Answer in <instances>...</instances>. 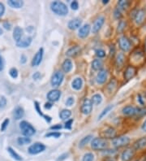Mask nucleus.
I'll use <instances>...</instances> for the list:
<instances>
[{
	"label": "nucleus",
	"mask_w": 146,
	"mask_h": 161,
	"mask_svg": "<svg viewBox=\"0 0 146 161\" xmlns=\"http://www.w3.org/2000/svg\"><path fill=\"white\" fill-rule=\"evenodd\" d=\"M50 9L53 12L58 16H64L68 13V8L67 5L60 1H55L50 4Z\"/></svg>",
	"instance_id": "1"
},
{
	"label": "nucleus",
	"mask_w": 146,
	"mask_h": 161,
	"mask_svg": "<svg viewBox=\"0 0 146 161\" xmlns=\"http://www.w3.org/2000/svg\"><path fill=\"white\" fill-rule=\"evenodd\" d=\"M91 147L96 151H101L108 147V143L106 138H95L92 140Z\"/></svg>",
	"instance_id": "2"
},
{
	"label": "nucleus",
	"mask_w": 146,
	"mask_h": 161,
	"mask_svg": "<svg viewBox=\"0 0 146 161\" xmlns=\"http://www.w3.org/2000/svg\"><path fill=\"white\" fill-rule=\"evenodd\" d=\"M20 128L23 134L25 135L26 137L33 136L34 133H35V132H36V130H35L34 126H33L30 123H28V122L25 121H23L20 122Z\"/></svg>",
	"instance_id": "3"
},
{
	"label": "nucleus",
	"mask_w": 146,
	"mask_h": 161,
	"mask_svg": "<svg viewBox=\"0 0 146 161\" xmlns=\"http://www.w3.org/2000/svg\"><path fill=\"white\" fill-rule=\"evenodd\" d=\"M130 143V138L128 136H119L115 137L112 139L113 146L116 148H120L128 146Z\"/></svg>",
	"instance_id": "4"
},
{
	"label": "nucleus",
	"mask_w": 146,
	"mask_h": 161,
	"mask_svg": "<svg viewBox=\"0 0 146 161\" xmlns=\"http://www.w3.org/2000/svg\"><path fill=\"white\" fill-rule=\"evenodd\" d=\"M64 78V74L61 71H57L55 72V74L52 76L51 80H50V83H51L52 87L54 88H58V86H60V85L63 82Z\"/></svg>",
	"instance_id": "5"
},
{
	"label": "nucleus",
	"mask_w": 146,
	"mask_h": 161,
	"mask_svg": "<svg viewBox=\"0 0 146 161\" xmlns=\"http://www.w3.org/2000/svg\"><path fill=\"white\" fill-rule=\"evenodd\" d=\"M119 48L123 52H128L131 48V42L129 40V38L126 36H121L119 38Z\"/></svg>",
	"instance_id": "6"
},
{
	"label": "nucleus",
	"mask_w": 146,
	"mask_h": 161,
	"mask_svg": "<svg viewBox=\"0 0 146 161\" xmlns=\"http://www.w3.org/2000/svg\"><path fill=\"white\" fill-rule=\"evenodd\" d=\"M45 150H46V146L41 143H34L33 145H31L28 149V153L31 155H37V154L44 151Z\"/></svg>",
	"instance_id": "7"
},
{
	"label": "nucleus",
	"mask_w": 146,
	"mask_h": 161,
	"mask_svg": "<svg viewBox=\"0 0 146 161\" xmlns=\"http://www.w3.org/2000/svg\"><path fill=\"white\" fill-rule=\"evenodd\" d=\"M81 112L84 115H88L93 111V102L89 99H85L81 106Z\"/></svg>",
	"instance_id": "8"
},
{
	"label": "nucleus",
	"mask_w": 146,
	"mask_h": 161,
	"mask_svg": "<svg viewBox=\"0 0 146 161\" xmlns=\"http://www.w3.org/2000/svg\"><path fill=\"white\" fill-rule=\"evenodd\" d=\"M135 150L133 148L125 149L121 154L122 161H130L135 155Z\"/></svg>",
	"instance_id": "9"
},
{
	"label": "nucleus",
	"mask_w": 146,
	"mask_h": 161,
	"mask_svg": "<svg viewBox=\"0 0 146 161\" xmlns=\"http://www.w3.org/2000/svg\"><path fill=\"white\" fill-rule=\"evenodd\" d=\"M137 74V68H135L134 66L129 65L127 67V68L125 69L124 73H123V77L124 79L126 80H131V78H133Z\"/></svg>",
	"instance_id": "10"
},
{
	"label": "nucleus",
	"mask_w": 146,
	"mask_h": 161,
	"mask_svg": "<svg viewBox=\"0 0 146 161\" xmlns=\"http://www.w3.org/2000/svg\"><path fill=\"white\" fill-rule=\"evenodd\" d=\"M137 108H135L131 105L125 106L122 109V113L126 116H136Z\"/></svg>",
	"instance_id": "11"
},
{
	"label": "nucleus",
	"mask_w": 146,
	"mask_h": 161,
	"mask_svg": "<svg viewBox=\"0 0 146 161\" xmlns=\"http://www.w3.org/2000/svg\"><path fill=\"white\" fill-rule=\"evenodd\" d=\"M60 97L61 91L57 90V89H54V90H50L47 94V99L50 102H56V101H58V99H60Z\"/></svg>",
	"instance_id": "12"
},
{
	"label": "nucleus",
	"mask_w": 146,
	"mask_h": 161,
	"mask_svg": "<svg viewBox=\"0 0 146 161\" xmlns=\"http://www.w3.org/2000/svg\"><path fill=\"white\" fill-rule=\"evenodd\" d=\"M104 22H105V18L103 16H99L98 18L95 20L94 24L93 25V29H92V32L93 34H97L99 32V30L101 29V28L102 27Z\"/></svg>",
	"instance_id": "13"
},
{
	"label": "nucleus",
	"mask_w": 146,
	"mask_h": 161,
	"mask_svg": "<svg viewBox=\"0 0 146 161\" xmlns=\"http://www.w3.org/2000/svg\"><path fill=\"white\" fill-rule=\"evenodd\" d=\"M43 53H44L43 48H40L38 50V51L35 54L34 59H33V61H32V65L34 67H36V66H38L41 64L43 58Z\"/></svg>",
	"instance_id": "14"
},
{
	"label": "nucleus",
	"mask_w": 146,
	"mask_h": 161,
	"mask_svg": "<svg viewBox=\"0 0 146 161\" xmlns=\"http://www.w3.org/2000/svg\"><path fill=\"white\" fill-rule=\"evenodd\" d=\"M145 9H139L137 10L136 16L134 17V20L136 22L137 25H141L145 20Z\"/></svg>",
	"instance_id": "15"
},
{
	"label": "nucleus",
	"mask_w": 146,
	"mask_h": 161,
	"mask_svg": "<svg viewBox=\"0 0 146 161\" xmlns=\"http://www.w3.org/2000/svg\"><path fill=\"white\" fill-rule=\"evenodd\" d=\"M32 41H33V38L31 37H22L20 40L16 42V46L18 47H20V48H26V47H28L32 43Z\"/></svg>",
	"instance_id": "16"
},
{
	"label": "nucleus",
	"mask_w": 146,
	"mask_h": 161,
	"mask_svg": "<svg viewBox=\"0 0 146 161\" xmlns=\"http://www.w3.org/2000/svg\"><path fill=\"white\" fill-rule=\"evenodd\" d=\"M146 146V137H142L138 140H137L132 145V148L135 151H139L141 149L145 148Z\"/></svg>",
	"instance_id": "17"
},
{
	"label": "nucleus",
	"mask_w": 146,
	"mask_h": 161,
	"mask_svg": "<svg viewBox=\"0 0 146 161\" xmlns=\"http://www.w3.org/2000/svg\"><path fill=\"white\" fill-rule=\"evenodd\" d=\"M125 63V56L123 53H119L115 59V66L118 70H121L123 68Z\"/></svg>",
	"instance_id": "18"
},
{
	"label": "nucleus",
	"mask_w": 146,
	"mask_h": 161,
	"mask_svg": "<svg viewBox=\"0 0 146 161\" xmlns=\"http://www.w3.org/2000/svg\"><path fill=\"white\" fill-rule=\"evenodd\" d=\"M81 24H82V21L80 19H73L68 22L67 27L71 30H76L77 29H79L80 27H81Z\"/></svg>",
	"instance_id": "19"
},
{
	"label": "nucleus",
	"mask_w": 146,
	"mask_h": 161,
	"mask_svg": "<svg viewBox=\"0 0 146 161\" xmlns=\"http://www.w3.org/2000/svg\"><path fill=\"white\" fill-rule=\"evenodd\" d=\"M90 25L88 24L84 25L80 28L79 31H78V36L81 38H85L88 35L89 32H90Z\"/></svg>",
	"instance_id": "20"
},
{
	"label": "nucleus",
	"mask_w": 146,
	"mask_h": 161,
	"mask_svg": "<svg viewBox=\"0 0 146 161\" xmlns=\"http://www.w3.org/2000/svg\"><path fill=\"white\" fill-rule=\"evenodd\" d=\"M107 78H108V73H107V70L105 69H102L99 71V72L97 73V82L98 84H103L106 82V80H107Z\"/></svg>",
	"instance_id": "21"
},
{
	"label": "nucleus",
	"mask_w": 146,
	"mask_h": 161,
	"mask_svg": "<svg viewBox=\"0 0 146 161\" xmlns=\"http://www.w3.org/2000/svg\"><path fill=\"white\" fill-rule=\"evenodd\" d=\"M80 50H81V49L79 46H74L67 50L66 52V55L69 57H75V56H77L79 55L80 53Z\"/></svg>",
	"instance_id": "22"
},
{
	"label": "nucleus",
	"mask_w": 146,
	"mask_h": 161,
	"mask_svg": "<svg viewBox=\"0 0 146 161\" xmlns=\"http://www.w3.org/2000/svg\"><path fill=\"white\" fill-rule=\"evenodd\" d=\"M103 136L104 138L113 139L116 137V130L112 127H108L107 129H106V130H104Z\"/></svg>",
	"instance_id": "23"
},
{
	"label": "nucleus",
	"mask_w": 146,
	"mask_h": 161,
	"mask_svg": "<svg viewBox=\"0 0 146 161\" xmlns=\"http://www.w3.org/2000/svg\"><path fill=\"white\" fill-rule=\"evenodd\" d=\"M22 35H23V29L19 26H16L13 30V38L14 40L17 42L22 38Z\"/></svg>",
	"instance_id": "24"
},
{
	"label": "nucleus",
	"mask_w": 146,
	"mask_h": 161,
	"mask_svg": "<svg viewBox=\"0 0 146 161\" xmlns=\"http://www.w3.org/2000/svg\"><path fill=\"white\" fill-rule=\"evenodd\" d=\"M62 68H63V70H64V72H69L72 69V60L69 59H65L63 63V64H62Z\"/></svg>",
	"instance_id": "25"
},
{
	"label": "nucleus",
	"mask_w": 146,
	"mask_h": 161,
	"mask_svg": "<svg viewBox=\"0 0 146 161\" xmlns=\"http://www.w3.org/2000/svg\"><path fill=\"white\" fill-rule=\"evenodd\" d=\"M83 86V80L80 78H76L73 80L72 83V86L74 90H79L81 89Z\"/></svg>",
	"instance_id": "26"
},
{
	"label": "nucleus",
	"mask_w": 146,
	"mask_h": 161,
	"mask_svg": "<svg viewBox=\"0 0 146 161\" xmlns=\"http://www.w3.org/2000/svg\"><path fill=\"white\" fill-rule=\"evenodd\" d=\"M7 3L13 8H20L24 5V2L20 0H9L7 1Z\"/></svg>",
	"instance_id": "27"
},
{
	"label": "nucleus",
	"mask_w": 146,
	"mask_h": 161,
	"mask_svg": "<svg viewBox=\"0 0 146 161\" xmlns=\"http://www.w3.org/2000/svg\"><path fill=\"white\" fill-rule=\"evenodd\" d=\"M24 115V109L22 108L21 107H17L14 110V117L16 120H20L21 119Z\"/></svg>",
	"instance_id": "28"
},
{
	"label": "nucleus",
	"mask_w": 146,
	"mask_h": 161,
	"mask_svg": "<svg viewBox=\"0 0 146 161\" xmlns=\"http://www.w3.org/2000/svg\"><path fill=\"white\" fill-rule=\"evenodd\" d=\"M101 68H102V62L101 59H94L92 62V68L95 71L100 70Z\"/></svg>",
	"instance_id": "29"
},
{
	"label": "nucleus",
	"mask_w": 146,
	"mask_h": 161,
	"mask_svg": "<svg viewBox=\"0 0 146 161\" xmlns=\"http://www.w3.org/2000/svg\"><path fill=\"white\" fill-rule=\"evenodd\" d=\"M71 115H72V112L68 109H64L62 110L59 113V117L62 119V120H67L68 118L70 117Z\"/></svg>",
	"instance_id": "30"
},
{
	"label": "nucleus",
	"mask_w": 146,
	"mask_h": 161,
	"mask_svg": "<svg viewBox=\"0 0 146 161\" xmlns=\"http://www.w3.org/2000/svg\"><path fill=\"white\" fill-rule=\"evenodd\" d=\"M130 5V3L128 1H124V0H120L118 2V8L120 11L121 10L128 9V7Z\"/></svg>",
	"instance_id": "31"
},
{
	"label": "nucleus",
	"mask_w": 146,
	"mask_h": 161,
	"mask_svg": "<svg viewBox=\"0 0 146 161\" xmlns=\"http://www.w3.org/2000/svg\"><path fill=\"white\" fill-rule=\"evenodd\" d=\"M92 102H93V104H94V105H98V104H100L101 101H102V97L101 94H94L93 96L92 97Z\"/></svg>",
	"instance_id": "32"
},
{
	"label": "nucleus",
	"mask_w": 146,
	"mask_h": 161,
	"mask_svg": "<svg viewBox=\"0 0 146 161\" xmlns=\"http://www.w3.org/2000/svg\"><path fill=\"white\" fill-rule=\"evenodd\" d=\"M7 151H8V152L10 153L11 156H12L13 159H15V160H17V161L22 160V158L20 156V155H18V154L15 152V151H14L12 147H8V148H7Z\"/></svg>",
	"instance_id": "33"
},
{
	"label": "nucleus",
	"mask_w": 146,
	"mask_h": 161,
	"mask_svg": "<svg viewBox=\"0 0 146 161\" xmlns=\"http://www.w3.org/2000/svg\"><path fill=\"white\" fill-rule=\"evenodd\" d=\"M17 143L19 145H26L31 143V139L28 137H20V138H18Z\"/></svg>",
	"instance_id": "34"
},
{
	"label": "nucleus",
	"mask_w": 146,
	"mask_h": 161,
	"mask_svg": "<svg viewBox=\"0 0 146 161\" xmlns=\"http://www.w3.org/2000/svg\"><path fill=\"white\" fill-rule=\"evenodd\" d=\"M91 138H92V135H88V136L83 138L82 139L80 140V143H79L80 147H84L85 145H87V144L88 143V142L91 140Z\"/></svg>",
	"instance_id": "35"
},
{
	"label": "nucleus",
	"mask_w": 146,
	"mask_h": 161,
	"mask_svg": "<svg viewBox=\"0 0 146 161\" xmlns=\"http://www.w3.org/2000/svg\"><path fill=\"white\" fill-rule=\"evenodd\" d=\"M112 108H113V105H109V106H107V107H106V108L103 109V111L101 112L100 116H98V121L101 120V119H102V118H103L104 116H106V115H107V113H108V112H109Z\"/></svg>",
	"instance_id": "36"
},
{
	"label": "nucleus",
	"mask_w": 146,
	"mask_h": 161,
	"mask_svg": "<svg viewBox=\"0 0 146 161\" xmlns=\"http://www.w3.org/2000/svg\"><path fill=\"white\" fill-rule=\"evenodd\" d=\"M94 160V155L91 152H88L85 154V155L83 156L82 161H93Z\"/></svg>",
	"instance_id": "37"
},
{
	"label": "nucleus",
	"mask_w": 146,
	"mask_h": 161,
	"mask_svg": "<svg viewBox=\"0 0 146 161\" xmlns=\"http://www.w3.org/2000/svg\"><path fill=\"white\" fill-rule=\"evenodd\" d=\"M126 25H127V23L124 21V20H120L118 25V28H117V31L119 33H123L124 31L125 28H126Z\"/></svg>",
	"instance_id": "38"
},
{
	"label": "nucleus",
	"mask_w": 146,
	"mask_h": 161,
	"mask_svg": "<svg viewBox=\"0 0 146 161\" xmlns=\"http://www.w3.org/2000/svg\"><path fill=\"white\" fill-rule=\"evenodd\" d=\"M9 74L12 78L15 79V78H16L18 77V70H17L15 68H11L9 71Z\"/></svg>",
	"instance_id": "39"
},
{
	"label": "nucleus",
	"mask_w": 146,
	"mask_h": 161,
	"mask_svg": "<svg viewBox=\"0 0 146 161\" xmlns=\"http://www.w3.org/2000/svg\"><path fill=\"white\" fill-rule=\"evenodd\" d=\"M96 56L98 57V58H103L106 56V51L102 49H97L96 50Z\"/></svg>",
	"instance_id": "40"
},
{
	"label": "nucleus",
	"mask_w": 146,
	"mask_h": 161,
	"mask_svg": "<svg viewBox=\"0 0 146 161\" xmlns=\"http://www.w3.org/2000/svg\"><path fill=\"white\" fill-rule=\"evenodd\" d=\"M9 119H6V120H4V121L3 122V124L1 125V131H5L6 129L8 126V124H9Z\"/></svg>",
	"instance_id": "41"
},
{
	"label": "nucleus",
	"mask_w": 146,
	"mask_h": 161,
	"mask_svg": "<svg viewBox=\"0 0 146 161\" xmlns=\"http://www.w3.org/2000/svg\"><path fill=\"white\" fill-rule=\"evenodd\" d=\"M7 105V99L5 97H1L0 99V109L4 108Z\"/></svg>",
	"instance_id": "42"
},
{
	"label": "nucleus",
	"mask_w": 146,
	"mask_h": 161,
	"mask_svg": "<svg viewBox=\"0 0 146 161\" xmlns=\"http://www.w3.org/2000/svg\"><path fill=\"white\" fill-rule=\"evenodd\" d=\"M61 136V133L58 132H50V133H47L46 137H54L55 138H58Z\"/></svg>",
	"instance_id": "43"
},
{
	"label": "nucleus",
	"mask_w": 146,
	"mask_h": 161,
	"mask_svg": "<svg viewBox=\"0 0 146 161\" xmlns=\"http://www.w3.org/2000/svg\"><path fill=\"white\" fill-rule=\"evenodd\" d=\"M114 16H115L116 19H120L122 17L121 11H120L119 8H117V9L115 10V12H114Z\"/></svg>",
	"instance_id": "44"
},
{
	"label": "nucleus",
	"mask_w": 146,
	"mask_h": 161,
	"mask_svg": "<svg viewBox=\"0 0 146 161\" xmlns=\"http://www.w3.org/2000/svg\"><path fill=\"white\" fill-rule=\"evenodd\" d=\"M34 104H35V108H36V112H37V113L39 115H41L42 116H44L45 115H43V113L42 112V110H41V108H40V106H39V103L37 102H34Z\"/></svg>",
	"instance_id": "45"
},
{
	"label": "nucleus",
	"mask_w": 146,
	"mask_h": 161,
	"mask_svg": "<svg viewBox=\"0 0 146 161\" xmlns=\"http://www.w3.org/2000/svg\"><path fill=\"white\" fill-rule=\"evenodd\" d=\"M72 123H73L72 119H70V120L67 121V122L65 123V128H66V129H67V130H71V129H72Z\"/></svg>",
	"instance_id": "46"
},
{
	"label": "nucleus",
	"mask_w": 146,
	"mask_h": 161,
	"mask_svg": "<svg viewBox=\"0 0 146 161\" xmlns=\"http://www.w3.org/2000/svg\"><path fill=\"white\" fill-rule=\"evenodd\" d=\"M75 102V100H74V98L72 97H69L68 99H67V101H66V105L67 106H72L73 103Z\"/></svg>",
	"instance_id": "47"
},
{
	"label": "nucleus",
	"mask_w": 146,
	"mask_h": 161,
	"mask_svg": "<svg viewBox=\"0 0 146 161\" xmlns=\"http://www.w3.org/2000/svg\"><path fill=\"white\" fill-rule=\"evenodd\" d=\"M71 7L72 10H77L79 7V3L77 1H73L72 3H71Z\"/></svg>",
	"instance_id": "48"
},
{
	"label": "nucleus",
	"mask_w": 146,
	"mask_h": 161,
	"mask_svg": "<svg viewBox=\"0 0 146 161\" xmlns=\"http://www.w3.org/2000/svg\"><path fill=\"white\" fill-rule=\"evenodd\" d=\"M138 99H137V101L139 102V103H140V105L144 106L145 105V101H144V99L142 98V96H141V94H138V97H137Z\"/></svg>",
	"instance_id": "49"
},
{
	"label": "nucleus",
	"mask_w": 146,
	"mask_h": 161,
	"mask_svg": "<svg viewBox=\"0 0 146 161\" xmlns=\"http://www.w3.org/2000/svg\"><path fill=\"white\" fill-rule=\"evenodd\" d=\"M5 12V7L3 3H0V16H2Z\"/></svg>",
	"instance_id": "50"
},
{
	"label": "nucleus",
	"mask_w": 146,
	"mask_h": 161,
	"mask_svg": "<svg viewBox=\"0 0 146 161\" xmlns=\"http://www.w3.org/2000/svg\"><path fill=\"white\" fill-rule=\"evenodd\" d=\"M3 27L6 29H7V30H10V29H11V27H12V25H11L10 23H8V21H7L3 23Z\"/></svg>",
	"instance_id": "51"
},
{
	"label": "nucleus",
	"mask_w": 146,
	"mask_h": 161,
	"mask_svg": "<svg viewBox=\"0 0 146 161\" xmlns=\"http://www.w3.org/2000/svg\"><path fill=\"white\" fill-rule=\"evenodd\" d=\"M68 156V154L67 153H65V154H63V155H61L59 156V158L58 159V161H62L65 160V159H67V157Z\"/></svg>",
	"instance_id": "52"
},
{
	"label": "nucleus",
	"mask_w": 146,
	"mask_h": 161,
	"mask_svg": "<svg viewBox=\"0 0 146 161\" xmlns=\"http://www.w3.org/2000/svg\"><path fill=\"white\" fill-rule=\"evenodd\" d=\"M40 78H41V74H40V72H35V73L33 75V78H34V80H38V79H40Z\"/></svg>",
	"instance_id": "53"
},
{
	"label": "nucleus",
	"mask_w": 146,
	"mask_h": 161,
	"mask_svg": "<svg viewBox=\"0 0 146 161\" xmlns=\"http://www.w3.org/2000/svg\"><path fill=\"white\" fill-rule=\"evenodd\" d=\"M20 59H20V62H21V64H24V63H26V61H27V57L24 56V55H22Z\"/></svg>",
	"instance_id": "54"
},
{
	"label": "nucleus",
	"mask_w": 146,
	"mask_h": 161,
	"mask_svg": "<svg viewBox=\"0 0 146 161\" xmlns=\"http://www.w3.org/2000/svg\"><path fill=\"white\" fill-rule=\"evenodd\" d=\"M50 129L51 130H60V129H62V125L61 124H56V125L51 126Z\"/></svg>",
	"instance_id": "55"
},
{
	"label": "nucleus",
	"mask_w": 146,
	"mask_h": 161,
	"mask_svg": "<svg viewBox=\"0 0 146 161\" xmlns=\"http://www.w3.org/2000/svg\"><path fill=\"white\" fill-rule=\"evenodd\" d=\"M52 108V103L51 102H46L45 104V108L46 109H50Z\"/></svg>",
	"instance_id": "56"
},
{
	"label": "nucleus",
	"mask_w": 146,
	"mask_h": 161,
	"mask_svg": "<svg viewBox=\"0 0 146 161\" xmlns=\"http://www.w3.org/2000/svg\"><path fill=\"white\" fill-rule=\"evenodd\" d=\"M3 69V59L0 57V72L2 71Z\"/></svg>",
	"instance_id": "57"
},
{
	"label": "nucleus",
	"mask_w": 146,
	"mask_h": 161,
	"mask_svg": "<svg viewBox=\"0 0 146 161\" xmlns=\"http://www.w3.org/2000/svg\"><path fill=\"white\" fill-rule=\"evenodd\" d=\"M141 130H143L144 132H146V120L145 121L143 124H142V126H141Z\"/></svg>",
	"instance_id": "58"
},
{
	"label": "nucleus",
	"mask_w": 146,
	"mask_h": 161,
	"mask_svg": "<svg viewBox=\"0 0 146 161\" xmlns=\"http://www.w3.org/2000/svg\"><path fill=\"white\" fill-rule=\"evenodd\" d=\"M103 161H115L114 160H113L112 158H110V157H107V158H106L105 160H104Z\"/></svg>",
	"instance_id": "59"
},
{
	"label": "nucleus",
	"mask_w": 146,
	"mask_h": 161,
	"mask_svg": "<svg viewBox=\"0 0 146 161\" xmlns=\"http://www.w3.org/2000/svg\"><path fill=\"white\" fill-rule=\"evenodd\" d=\"M108 2H109L108 0H103V2H102V3H103L104 4H107V3H108Z\"/></svg>",
	"instance_id": "60"
},
{
	"label": "nucleus",
	"mask_w": 146,
	"mask_h": 161,
	"mask_svg": "<svg viewBox=\"0 0 146 161\" xmlns=\"http://www.w3.org/2000/svg\"><path fill=\"white\" fill-rule=\"evenodd\" d=\"M145 51H146V38H145Z\"/></svg>",
	"instance_id": "61"
},
{
	"label": "nucleus",
	"mask_w": 146,
	"mask_h": 161,
	"mask_svg": "<svg viewBox=\"0 0 146 161\" xmlns=\"http://www.w3.org/2000/svg\"><path fill=\"white\" fill-rule=\"evenodd\" d=\"M2 34H3V30H2V29L0 28V35H1Z\"/></svg>",
	"instance_id": "62"
}]
</instances>
